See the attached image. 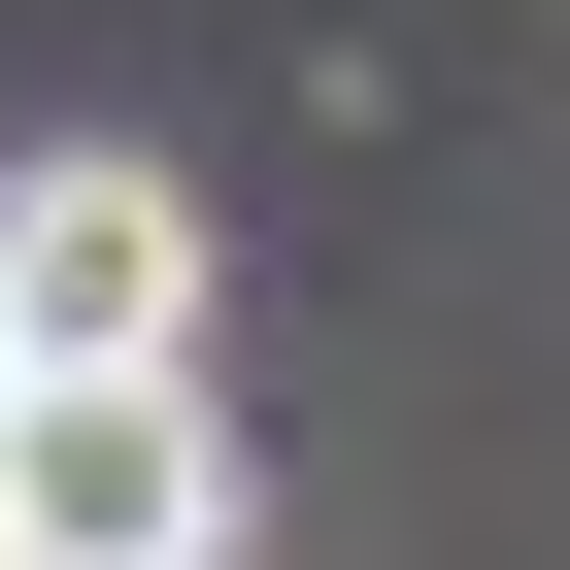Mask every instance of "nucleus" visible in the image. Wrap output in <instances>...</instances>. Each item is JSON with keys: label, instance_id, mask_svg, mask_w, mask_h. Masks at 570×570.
Returning a JSON list of instances; mask_svg holds the SVG:
<instances>
[{"label": "nucleus", "instance_id": "nucleus-4", "mask_svg": "<svg viewBox=\"0 0 570 570\" xmlns=\"http://www.w3.org/2000/svg\"><path fill=\"white\" fill-rule=\"evenodd\" d=\"M0 570H35V503H0Z\"/></svg>", "mask_w": 570, "mask_h": 570}, {"label": "nucleus", "instance_id": "nucleus-1", "mask_svg": "<svg viewBox=\"0 0 570 570\" xmlns=\"http://www.w3.org/2000/svg\"><path fill=\"white\" fill-rule=\"evenodd\" d=\"M0 503H35V570H235L202 370H35V403H0Z\"/></svg>", "mask_w": 570, "mask_h": 570}, {"label": "nucleus", "instance_id": "nucleus-3", "mask_svg": "<svg viewBox=\"0 0 570 570\" xmlns=\"http://www.w3.org/2000/svg\"><path fill=\"white\" fill-rule=\"evenodd\" d=\"M0 403H35V336H0Z\"/></svg>", "mask_w": 570, "mask_h": 570}, {"label": "nucleus", "instance_id": "nucleus-2", "mask_svg": "<svg viewBox=\"0 0 570 570\" xmlns=\"http://www.w3.org/2000/svg\"><path fill=\"white\" fill-rule=\"evenodd\" d=\"M0 336L35 370H202V202L168 168H0Z\"/></svg>", "mask_w": 570, "mask_h": 570}]
</instances>
